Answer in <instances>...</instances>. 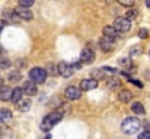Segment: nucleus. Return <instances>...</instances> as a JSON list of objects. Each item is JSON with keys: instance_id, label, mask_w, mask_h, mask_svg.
Instances as JSON below:
<instances>
[{"instance_id": "obj_9", "label": "nucleus", "mask_w": 150, "mask_h": 139, "mask_svg": "<svg viewBox=\"0 0 150 139\" xmlns=\"http://www.w3.org/2000/svg\"><path fill=\"white\" fill-rule=\"evenodd\" d=\"M98 87V80L96 78H85L80 81V90L82 92H89V90H95Z\"/></svg>"}, {"instance_id": "obj_4", "label": "nucleus", "mask_w": 150, "mask_h": 139, "mask_svg": "<svg viewBox=\"0 0 150 139\" xmlns=\"http://www.w3.org/2000/svg\"><path fill=\"white\" fill-rule=\"evenodd\" d=\"M120 34H125L131 29V20H128L127 17H117L114 20V25H112Z\"/></svg>"}, {"instance_id": "obj_31", "label": "nucleus", "mask_w": 150, "mask_h": 139, "mask_svg": "<svg viewBox=\"0 0 150 139\" xmlns=\"http://www.w3.org/2000/svg\"><path fill=\"white\" fill-rule=\"evenodd\" d=\"M82 64H83L82 61H80V62H79V61H76V62H73V64H71V67H73L74 70H80V68H82Z\"/></svg>"}, {"instance_id": "obj_24", "label": "nucleus", "mask_w": 150, "mask_h": 139, "mask_svg": "<svg viewBox=\"0 0 150 139\" xmlns=\"http://www.w3.org/2000/svg\"><path fill=\"white\" fill-rule=\"evenodd\" d=\"M118 62H120V65H122V67H125V68H131V61H130V58L121 57V58H118Z\"/></svg>"}, {"instance_id": "obj_14", "label": "nucleus", "mask_w": 150, "mask_h": 139, "mask_svg": "<svg viewBox=\"0 0 150 139\" xmlns=\"http://www.w3.org/2000/svg\"><path fill=\"white\" fill-rule=\"evenodd\" d=\"M102 32H103V36H106V38H109V39H112V41H115V39L118 38V34H120L114 26H105Z\"/></svg>"}, {"instance_id": "obj_30", "label": "nucleus", "mask_w": 150, "mask_h": 139, "mask_svg": "<svg viewBox=\"0 0 150 139\" xmlns=\"http://www.w3.org/2000/svg\"><path fill=\"white\" fill-rule=\"evenodd\" d=\"M139 139H150V131H144L143 133H140Z\"/></svg>"}, {"instance_id": "obj_33", "label": "nucleus", "mask_w": 150, "mask_h": 139, "mask_svg": "<svg viewBox=\"0 0 150 139\" xmlns=\"http://www.w3.org/2000/svg\"><path fill=\"white\" fill-rule=\"evenodd\" d=\"M146 6H147V7L150 9V0H146Z\"/></svg>"}, {"instance_id": "obj_29", "label": "nucleus", "mask_w": 150, "mask_h": 139, "mask_svg": "<svg viewBox=\"0 0 150 139\" xmlns=\"http://www.w3.org/2000/svg\"><path fill=\"white\" fill-rule=\"evenodd\" d=\"M9 67H10V61L9 59H6V58L0 59V68H9Z\"/></svg>"}, {"instance_id": "obj_27", "label": "nucleus", "mask_w": 150, "mask_h": 139, "mask_svg": "<svg viewBox=\"0 0 150 139\" xmlns=\"http://www.w3.org/2000/svg\"><path fill=\"white\" fill-rule=\"evenodd\" d=\"M48 71H47V74H51V75H57L58 74V71H57V67L54 65V64H48Z\"/></svg>"}, {"instance_id": "obj_26", "label": "nucleus", "mask_w": 150, "mask_h": 139, "mask_svg": "<svg viewBox=\"0 0 150 139\" xmlns=\"http://www.w3.org/2000/svg\"><path fill=\"white\" fill-rule=\"evenodd\" d=\"M18 1H19V6H23V7H31L35 3V0H18Z\"/></svg>"}, {"instance_id": "obj_28", "label": "nucleus", "mask_w": 150, "mask_h": 139, "mask_svg": "<svg viewBox=\"0 0 150 139\" xmlns=\"http://www.w3.org/2000/svg\"><path fill=\"white\" fill-rule=\"evenodd\" d=\"M139 36H140L142 39H146V38L149 36V31H147L146 28H143V29H140V31H139Z\"/></svg>"}, {"instance_id": "obj_18", "label": "nucleus", "mask_w": 150, "mask_h": 139, "mask_svg": "<svg viewBox=\"0 0 150 139\" xmlns=\"http://www.w3.org/2000/svg\"><path fill=\"white\" fill-rule=\"evenodd\" d=\"M31 106H32V103H31L29 98H21V100L18 101V109H19L21 112H28V110L31 109Z\"/></svg>"}, {"instance_id": "obj_35", "label": "nucleus", "mask_w": 150, "mask_h": 139, "mask_svg": "<svg viewBox=\"0 0 150 139\" xmlns=\"http://www.w3.org/2000/svg\"><path fill=\"white\" fill-rule=\"evenodd\" d=\"M45 139H52V138H51L50 135H48V136H45Z\"/></svg>"}, {"instance_id": "obj_5", "label": "nucleus", "mask_w": 150, "mask_h": 139, "mask_svg": "<svg viewBox=\"0 0 150 139\" xmlns=\"http://www.w3.org/2000/svg\"><path fill=\"white\" fill-rule=\"evenodd\" d=\"M57 71H58V74H60L61 77H64V78H69V77H71V75H73V73H74V68L71 67V64L61 61V62L57 65Z\"/></svg>"}, {"instance_id": "obj_13", "label": "nucleus", "mask_w": 150, "mask_h": 139, "mask_svg": "<svg viewBox=\"0 0 150 139\" xmlns=\"http://www.w3.org/2000/svg\"><path fill=\"white\" fill-rule=\"evenodd\" d=\"M105 84H106V87H108V90H117V89H120L121 87V81H120V78H117V77H108L106 80H105Z\"/></svg>"}, {"instance_id": "obj_8", "label": "nucleus", "mask_w": 150, "mask_h": 139, "mask_svg": "<svg viewBox=\"0 0 150 139\" xmlns=\"http://www.w3.org/2000/svg\"><path fill=\"white\" fill-rule=\"evenodd\" d=\"M80 61L83 64H92L95 61V52L91 48H83L80 52Z\"/></svg>"}, {"instance_id": "obj_1", "label": "nucleus", "mask_w": 150, "mask_h": 139, "mask_svg": "<svg viewBox=\"0 0 150 139\" xmlns=\"http://www.w3.org/2000/svg\"><path fill=\"white\" fill-rule=\"evenodd\" d=\"M63 116H64V112L63 110H55V112H52L50 115H47L42 119V122H41V131L42 132H50L57 123L61 122Z\"/></svg>"}, {"instance_id": "obj_6", "label": "nucleus", "mask_w": 150, "mask_h": 139, "mask_svg": "<svg viewBox=\"0 0 150 139\" xmlns=\"http://www.w3.org/2000/svg\"><path fill=\"white\" fill-rule=\"evenodd\" d=\"M80 92H82L80 89H77V87H74V86H69V87L64 90V97H66L67 100H79L80 96H82Z\"/></svg>"}, {"instance_id": "obj_11", "label": "nucleus", "mask_w": 150, "mask_h": 139, "mask_svg": "<svg viewBox=\"0 0 150 139\" xmlns=\"http://www.w3.org/2000/svg\"><path fill=\"white\" fill-rule=\"evenodd\" d=\"M99 48L100 51H103V52H111V51H114V41L112 39H109V38H106V36H102L99 39Z\"/></svg>"}, {"instance_id": "obj_16", "label": "nucleus", "mask_w": 150, "mask_h": 139, "mask_svg": "<svg viewBox=\"0 0 150 139\" xmlns=\"http://www.w3.org/2000/svg\"><path fill=\"white\" fill-rule=\"evenodd\" d=\"M131 98H133V93L130 92V90H121V92L118 93V100L121 101V103H130L131 101Z\"/></svg>"}, {"instance_id": "obj_17", "label": "nucleus", "mask_w": 150, "mask_h": 139, "mask_svg": "<svg viewBox=\"0 0 150 139\" xmlns=\"http://www.w3.org/2000/svg\"><path fill=\"white\" fill-rule=\"evenodd\" d=\"M12 92H13V89H10V87H7V86H3V87L0 89V100L9 101V100L12 98Z\"/></svg>"}, {"instance_id": "obj_12", "label": "nucleus", "mask_w": 150, "mask_h": 139, "mask_svg": "<svg viewBox=\"0 0 150 139\" xmlns=\"http://www.w3.org/2000/svg\"><path fill=\"white\" fill-rule=\"evenodd\" d=\"M15 12H16L18 16H19L21 19H23V20H32V17H34V15H32V12L29 10V7L19 6V7L15 9Z\"/></svg>"}, {"instance_id": "obj_19", "label": "nucleus", "mask_w": 150, "mask_h": 139, "mask_svg": "<svg viewBox=\"0 0 150 139\" xmlns=\"http://www.w3.org/2000/svg\"><path fill=\"white\" fill-rule=\"evenodd\" d=\"M131 110H133V113H136L137 116L146 115V110H144V107H143V104H142L140 101H134V103L131 104Z\"/></svg>"}, {"instance_id": "obj_36", "label": "nucleus", "mask_w": 150, "mask_h": 139, "mask_svg": "<svg viewBox=\"0 0 150 139\" xmlns=\"http://www.w3.org/2000/svg\"><path fill=\"white\" fill-rule=\"evenodd\" d=\"M0 139H12V138H0Z\"/></svg>"}, {"instance_id": "obj_7", "label": "nucleus", "mask_w": 150, "mask_h": 139, "mask_svg": "<svg viewBox=\"0 0 150 139\" xmlns=\"http://www.w3.org/2000/svg\"><path fill=\"white\" fill-rule=\"evenodd\" d=\"M3 20L6 23H19L21 22V17L18 16V13L15 10H10V9H6L3 12Z\"/></svg>"}, {"instance_id": "obj_23", "label": "nucleus", "mask_w": 150, "mask_h": 139, "mask_svg": "<svg viewBox=\"0 0 150 139\" xmlns=\"http://www.w3.org/2000/svg\"><path fill=\"white\" fill-rule=\"evenodd\" d=\"M137 16H139V10H136V9L128 10L127 15H125V17H127L128 20H134V19H137Z\"/></svg>"}, {"instance_id": "obj_25", "label": "nucleus", "mask_w": 150, "mask_h": 139, "mask_svg": "<svg viewBox=\"0 0 150 139\" xmlns=\"http://www.w3.org/2000/svg\"><path fill=\"white\" fill-rule=\"evenodd\" d=\"M117 1L124 7H133L136 4V0H117Z\"/></svg>"}, {"instance_id": "obj_2", "label": "nucleus", "mask_w": 150, "mask_h": 139, "mask_svg": "<svg viewBox=\"0 0 150 139\" xmlns=\"http://www.w3.org/2000/svg\"><path fill=\"white\" fill-rule=\"evenodd\" d=\"M142 129V122L139 117H127L121 123V131L125 135H136Z\"/></svg>"}, {"instance_id": "obj_3", "label": "nucleus", "mask_w": 150, "mask_h": 139, "mask_svg": "<svg viewBox=\"0 0 150 139\" xmlns=\"http://www.w3.org/2000/svg\"><path fill=\"white\" fill-rule=\"evenodd\" d=\"M47 70L41 68V67H34L31 71H29V78L35 83V84H42L45 83L47 80Z\"/></svg>"}, {"instance_id": "obj_21", "label": "nucleus", "mask_w": 150, "mask_h": 139, "mask_svg": "<svg viewBox=\"0 0 150 139\" xmlns=\"http://www.w3.org/2000/svg\"><path fill=\"white\" fill-rule=\"evenodd\" d=\"M21 78H22L21 71H12L9 74V81H12V83H18V81H21Z\"/></svg>"}, {"instance_id": "obj_10", "label": "nucleus", "mask_w": 150, "mask_h": 139, "mask_svg": "<svg viewBox=\"0 0 150 139\" xmlns=\"http://www.w3.org/2000/svg\"><path fill=\"white\" fill-rule=\"evenodd\" d=\"M22 92L23 94H26V96H35L37 93H38V87H37V84L32 81V80H29V81H25L23 84H22Z\"/></svg>"}, {"instance_id": "obj_20", "label": "nucleus", "mask_w": 150, "mask_h": 139, "mask_svg": "<svg viewBox=\"0 0 150 139\" xmlns=\"http://www.w3.org/2000/svg\"><path fill=\"white\" fill-rule=\"evenodd\" d=\"M22 94H23V92H22V89H21V87H15V89H13V92H12V98H10V101L18 103V101L22 98Z\"/></svg>"}, {"instance_id": "obj_22", "label": "nucleus", "mask_w": 150, "mask_h": 139, "mask_svg": "<svg viewBox=\"0 0 150 139\" xmlns=\"http://www.w3.org/2000/svg\"><path fill=\"white\" fill-rule=\"evenodd\" d=\"M142 54H143L142 46H133V48H131V52H130V57H131V58H136V57H139V55H142Z\"/></svg>"}, {"instance_id": "obj_34", "label": "nucleus", "mask_w": 150, "mask_h": 139, "mask_svg": "<svg viewBox=\"0 0 150 139\" xmlns=\"http://www.w3.org/2000/svg\"><path fill=\"white\" fill-rule=\"evenodd\" d=\"M1 87H3V80L0 78V89H1Z\"/></svg>"}, {"instance_id": "obj_32", "label": "nucleus", "mask_w": 150, "mask_h": 139, "mask_svg": "<svg viewBox=\"0 0 150 139\" xmlns=\"http://www.w3.org/2000/svg\"><path fill=\"white\" fill-rule=\"evenodd\" d=\"M6 25H7V23H6V22L1 19V20H0V34H1V31H3V28H4Z\"/></svg>"}, {"instance_id": "obj_15", "label": "nucleus", "mask_w": 150, "mask_h": 139, "mask_svg": "<svg viewBox=\"0 0 150 139\" xmlns=\"http://www.w3.org/2000/svg\"><path fill=\"white\" fill-rule=\"evenodd\" d=\"M13 117V113L9 109H0V123H9Z\"/></svg>"}, {"instance_id": "obj_37", "label": "nucleus", "mask_w": 150, "mask_h": 139, "mask_svg": "<svg viewBox=\"0 0 150 139\" xmlns=\"http://www.w3.org/2000/svg\"><path fill=\"white\" fill-rule=\"evenodd\" d=\"M149 54H150V51H149Z\"/></svg>"}]
</instances>
